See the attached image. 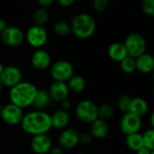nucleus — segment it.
Instances as JSON below:
<instances>
[{"instance_id":"nucleus-1","label":"nucleus","mask_w":154,"mask_h":154,"mask_svg":"<svg viewBox=\"0 0 154 154\" xmlns=\"http://www.w3.org/2000/svg\"><path fill=\"white\" fill-rule=\"evenodd\" d=\"M20 125L25 133L32 136L46 134L51 129V116L45 111L34 110L25 114Z\"/></svg>"},{"instance_id":"nucleus-2","label":"nucleus","mask_w":154,"mask_h":154,"mask_svg":"<svg viewBox=\"0 0 154 154\" xmlns=\"http://www.w3.org/2000/svg\"><path fill=\"white\" fill-rule=\"evenodd\" d=\"M37 90L38 88L34 84L28 81H21L10 88V103L19 106L22 109L32 106Z\"/></svg>"},{"instance_id":"nucleus-3","label":"nucleus","mask_w":154,"mask_h":154,"mask_svg":"<svg viewBox=\"0 0 154 154\" xmlns=\"http://www.w3.org/2000/svg\"><path fill=\"white\" fill-rule=\"evenodd\" d=\"M70 28L71 32L77 38L86 40L95 33L97 23L93 16L86 13H81L72 19Z\"/></svg>"},{"instance_id":"nucleus-4","label":"nucleus","mask_w":154,"mask_h":154,"mask_svg":"<svg viewBox=\"0 0 154 154\" xmlns=\"http://www.w3.org/2000/svg\"><path fill=\"white\" fill-rule=\"evenodd\" d=\"M123 43L125 44L128 56L134 59H136L145 53L147 49L145 39L141 34L136 32H133L127 35Z\"/></svg>"},{"instance_id":"nucleus-5","label":"nucleus","mask_w":154,"mask_h":154,"mask_svg":"<svg viewBox=\"0 0 154 154\" xmlns=\"http://www.w3.org/2000/svg\"><path fill=\"white\" fill-rule=\"evenodd\" d=\"M98 106L89 99H84L79 102L76 106V116L79 121L85 124H91L98 118Z\"/></svg>"},{"instance_id":"nucleus-6","label":"nucleus","mask_w":154,"mask_h":154,"mask_svg":"<svg viewBox=\"0 0 154 154\" xmlns=\"http://www.w3.org/2000/svg\"><path fill=\"white\" fill-rule=\"evenodd\" d=\"M73 75L74 68L72 64L65 60H57L51 68V76L54 81L67 83Z\"/></svg>"},{"instance_id":"nucleus-7","label":"nucleus","mask_w":154,"mask_h":154,"mask_svg":"<svg viewBox=\"0 0 154 154\" xmlns=\"http://www.w3.org/2000/svg\"><path fill=\"white\" fill-rule=\"evenodd\" d=\"M24 37L30 46L36 49H41L47 42L48 33L43 26L34 24L27 30Z\"/></svg>"},{"instance_id":"nucleus-8","label":"nucleus","mask_w":154,"mask_h":154,"mask_svg":"<svg viewBox=\"0 0 154 154\" xmlns=\"http://www.w3.org/2000/svg\"><path fill=\"white\" fill-rule=\"evenodd\" d=\"M23 110L19 106L9 103L2 106L0 116L2 120L8 125H20L23 117Z\"/></svg>"},{"instance_id":"nucleus-9","label":"nucleus","mask_w":154,"mask_h":154,"mask_svg":"<svg viewBox=\"0 0 154 154\" xmlns=\"http://www.w3.org/2000/svg\"><path fill=\"white\" fill-rule=\"evenodd\" d=\"M141 127L142 118L131 112L124 114L120 120V129L125 136L139 133Z\"/></svg>"},{"instance_id":"nucleus-10","label":"nucleus","mask_w":154,"mask_h":154,"mask_svg":"<svg viewBox=\"0 0 154 154\" xmlns=\"http://www.w3.org/2000/svg\"><path fill=\"white\" fill-rule=\"evenodd\" d=\"M22 78L23 74L21 69L14 65H9L4 67L2 73L0 74V82L3 87L11 88L20 83Z\"/></svg>"},{"instance_id":"nucleus-11","label":"nucleus","mask_w":154,"mask_h":154,"mask_svg":"<svg viewBox=\"0 0 154 154\" xmlns=\"http://www.w3.org/2000/svg\"><path fill=\"white\" fill-rule=\"evenodd\" d=\"M1 40L3 43L9 47H16L23 43L24 40L23 32L16 26H7L1 32Z\"/></svg>"},{"instance_id":"nucleus-12","label":"nucleus","mask_w":154,"mask_h":154,"mask_svg":"<svg viewBox=\"0 0 154 154\" xmlns=\"http://www.w3.org/2000/svg\"><path fill=\"white\" fill-rule=\"evenodd\" d=\"M79 143V133L74 128H67L59 136L60 147L63 150H70Z\"/></svg>"},{"instance_id":"nucleus-13","label":"nucleus","mask_w":154,"mask_h":154,"mask_svg":"<svg viewBox=\"0 0 154 154\" xmlns=\"http://www.w3.org/2000/svg\"><path fill=\"white\" fill-rule=\"evenodd\" d=\"M51 148V140L47 134L32 136L31 140V149L34 153L46 154Z\"/></svg>"},{"instance_id":"nucleus-14","label":"nucleus","mask_w":154,"mask_h":154,"mask_svg":"<svg viewBox=\"0 0 154 154\" xmlns=\"http://www.w3.org/2000/svg\"><path fill=\"white\" fill-rule=\"evenodd\" d=\"M48 92L51 97V99L60 103L67 99L69 95V89L68 88L67 83L59 81H53L51 84Z\"/></svg>"},{"instance_id":"nucleus-15","label":"nucleus","mask_w":154,"mask_h":154,"mask_svg":"<svg viewBox=\"0 0 154 154\" xmlns=\"http://www.w3.org/2000/svg\"><path fill=\"white\" fill-rule=\"evenodd\" d=\"M31 63L35 69L44 70L51 65V56L45 50L38 49L32 54Z\"/></svg>"},{"instance_id":"nucleus-16","label":"nucleus","mask_w":154,"mask_h":154,"mask_svg":"<svg viewBox=\"0 0 154 154\" xmlns=\"http://www.w3.org/2000/svg\"><path fill=\"white\" fill-rule=\"evenodd\" d=\"M90 134L96 139H104L109 134V125L106 121L97 118L90 124Z\"/></svg>"},{"instance_id":"nucleus-17","label":"nucleus","mask_w":154,"mask_h":154,"mask_svg":"<svg viewBox=\"0 0 154 154\" xmlns=\"http://www.w3.org/2000/svg\"><path fill=\"white\" fill-rule=\"evenodd\" d=\"M136 70L141 73L148 74L152 72L154 69V60L152 55L149 53H143L135 59Z\"/></svg>"},{"instance_id":"nucleus-18","label":"nucleus","mask_w":154,"mask_h":154,"mask_svg":"<svg viewBox=\"0 0 154 154\" xmlns=\"http://www.w3.org/2000/svg\"><path fill=\"white\" fill-rule=\"evenodd\" d=\"M51 116V128L55 129H64L68 126L69 123V115L67 111L59 109L56 110Z\"/></svg>"},{"instance_id":"nucleus-19","label":"nucleus","mask_w":154,"mask_h":154,"mask_svg":"<svg viewBox=\"0 0 154 154\" xmlns=\"http://www.w3.org/2000/svg\"><path fill=\"white\" fill-rule=\"evenodd\" d=\"M107 53H108L109 58L112 60L117 61V62H121L124 59H125L128 56L125 44L120 42H113L109 46L107 50Z\"/></svg>"},{"instance_id":"nucleus-20","label":"nucleus","mask_w":154,"mask_h":154,"mask_svg":"<svg viewBox=\"0 0 154 154\" xmlns=\"http://www.w3.org/2000/svg\"><path fill=\"white\" fill-rule=\"evenodd\" d=\"M51 100V97L49 95L48 90L40 88L37 90V93H36L34 101L32 103V106L36 110L43 111L46 107L49 106Z\"/></svg>"},{"instance_id":"nucleus-21","label":"nucleus","mask_w":154,"mask_h":154,"mask_svg":"<svg viewBox=\"0 0 154 154\" xmlns=\"http://www.w3.org/2000/svg\"><path fill=\"white\" fill-rule=\"evenodd\" d=\"M148 109H149V106L145 99H143L142 97L133 98L132 106H131V109H130L131 113L134 114L135 116H137L139 117H142L148 113Z\"/></svg>"},{"instance_id":"nucleus-22","label":"nucleus","mask_w":154,"mask_h":154,"mask_svg":"<svg viewBox=\"0 0 154 154\" xmlns=\"http://www.w3.org/2000/svg\"><path fill=\"white\" fill-rule=\"evenodd\" d=\"M67 85L69 91L74 93H81L86 88V81L80 75H73L68 81Z\"/></svg>"},{"instance_id":"nucleus-23","label":"nucleus","mask_w":154,"mask_h":154,"mask_svg":"<svg viewBox=\"0 0 154 154\" xmlns=\"http://www.w3.org/2000/svg\"><path fill=\"white\" fill-rule=\"evenodd\" d=\"M125 144L130 150H132L134 152H137L138 150H140L141 148L143 147L142 134L137 133V134L126 135V137H125Z\"/></svg>"},{"instance_id":"nucleus-24","label":"nucleus","mask_w":154,"mask_h":154,"mask_svg":"<svg viewBox=\"0 0 154 154\" xmlns=\"http://www.w3.org/2000/svg\"><path fill=\"white\" fill-rule=\"evenodd\" d=\"M53 32L56 35L60 37H64L69 35L71 32L70 23H69L65 20H60L57 21L53 24Z\"/></svg>"},{"instance_id":"nucleus-25","label":"nucleus","mask_w":154,"mask_h":154,"mask_svg":"<svg viewBox=\"0 0 154 154\" xmlns=\"http://www.w3.org/2000/svg\"><path fill=\"white\" fill-rule=\"evenodd\" d=\"M32 19H33L36 25L42 26L44 23H47V21L49 19V13L46 10V8L39 7L34 11L33 15H32Z\"/></svg>"},{"instance_id":"nucleus-26","label":"nucleus","mask_w":154,"mask_h":154,"mask_svg":"<svg viewBox=\"0 0 154 154\" xmlns=\"http://www.w3.org/2000/svg\"><path fill=\"white\" fill-rule=\"evenodd\" d=\"M132 101H133V98L130 96L123 95L118 98L117 106L120 109V111H122L124 114L129 113L131 109V106H132Z\"/></svg>"},{"instance_id":"nucleus-27","label":"nucleus","mask_w":154,"mask_h":154,"mask_svg":"<svg viewBox=\"0 0 154 154\" xmlns=\"http://www.w3.org/2000/svg\"><path fill=\"white\" fill-rule=\"evenodd\" d=\"M98 118L102 120L109 119L114 115V107L110 104H103L97 109Z\"/></svg>"},{"instance_id":"nucleus-28","label":"nucleus","mask_w":154,"mask_h":154,"mask_svg":"<svg viewBox=\"0 0 154 154\" xmlns=\"http://www.w3.org/2000/svg\"><path fill=\"white\" fill-rule=\"evenodd\" d=\"M121 69L125 73H133L136 70V64H135V59L127 56L125 59H124L121 62Z\"/></svg>"},{"instance_id":"nucleus-29","label":"nucleus","mask_w":154,"mask_h":154,"mask_svg":"<svg viewBox=\"0 0 154 154\" xmlns=\"http://www.w3.org/2000/svg\"><path fill=\"white\" fill-rule=\"evenodd\" d=\"M143 136V147L149 149L150 151L154 150V130L153 128L148 129L146 132H144Z\"/></svg>"},{"instance_id":"nucleus-30","label":"nucleus","mask_w":154,"mask_h":154,"mask_svg":"<svg viewBox=\"0 0 154 154\" xmlns=\"http://www.w3.org/2000/svg\"><path fill=\"white\" fill-rule=\"evenodd\" d=\"M142 9L146 15L154 16V0H143Z\"/></svg>"},{"instance_id":"nucleus-31","label":"nucleus","mask_w":154,"mask_h":154,"mask_svg":"<svg viewBox=\"0 0 154 154\" xmlns=\"http://www.w3.org/2000/svg\"><path fill=\"white\" fill-rule=\"evenodd\" d=\"M109 2L107 0H94L93 1V9L97 12H104L107 9Z\"/></svg>"},{"instance_id":"nucleus-32","label":"nucleus","mask_w":154,"mask_h":154,"mask_svg":"<svg viewBox=\"0 0 154 154\" xmlns=\"http://www.w3.org/2000/svg\"><path fill=\"white\" fill-rule=\"evenodd\" d=\"M92 140H93V137L89 132H85V133L79 134V143H81L85 145H88V144L91 143Z\"/></svg>"},{"instance_id":"nucleus-33","label":"nucleus","mask_w":154,"mask_h":154,"mask_svg":"<svg viewBox=\"0 0 154 154\" xmlns=\"http://www.w3.org/2000/svg\"><path fill=\"white\" fill-rule=\"evenodd\" d=\"M57 3L59 5H60L62 7H69V6L72 5L75 3V1L74 0H58Z\"/></svg>"},{"instance_id":"nucleus-34","label":"nucleus","mask_w":154,"mask_h":154,"mask_svg":"<svg viewBox=\"0 0 154 154\" xmlns=\"http://www.w3.org/2000/svg\"><path fill=\"white\" fill-rule=\"evenodd\" d=\"M60 105H61V107H62L61 109H62V110H65V111H68L69 109H70V107H71V106H72L71 101L69 100L68 98L65 99V100H63L62 102H60Z\"/></svg>"},{"instance_id":"nucleus-35","label":"nucleus","mask_w":154,"mask_h":154,"mask_svg":"<svg viewBox=\"0 0 154 154\" xmlns=\"http://www.w3.org/2000/svg\"><path fill=\"white\" fill-rule=\"evenodd\" d=\"M37 3H38L42 8H45V7L51 5L53 3V1H52V0H39Z\"/></svg>"},{"instance_id":"nucleus-36","label":"nucleus","mask_w":154,"mask_h":154,"mask_svg":"<svg viewBox=\"0 0 154 154\" xmlns=\"http://www.w3.org/2000/svg\"><path fill=\"white\" fill-rule=\"evenodd\" d=\"M49 154H64L63 150L60 147H53L48 152Z\"/></svg>"},{"instance_id":"nucleus-37","label":"nucleus","mask_w":154,"mask_h":154,"mask_svg":"<svg viewBox=\"0 0 154 154\" xmlns=\"http://www.w3.org/2000/svg\"><path fill=\"white\" fill-rule=\"evenodd\" d=\"M153 151H150L149 149H147V148H145V147H143V148H141L140 150H138L137 152H136V153L137 154H151L152 152Z\"/></svg>"},{"instance_id":"nucleus-38","label":"nucleus","mask_w":154,"mask_h":154,"mask_svg":"<svg viewBox=\"0 0 154 154\" xmlns=\"http://www.w3.org/2000/svg\"><path fill=\"white\" fill-rule=\"evenodd\" d=\"M6 27H7V25H6L5 21L4 19L0 18V33H1V32H3Z\"/></svg>"},{"instance_id":"nucleus-39","label":"nucleus","mask_w":154,"mask_h":154,"mask_svg":"<svg viewBox=\"0 0 154 154\" xmlns=\"http://www.w3.org/2000/svg\"><path fill=\"white\" fill-rule=\"evenodd\" d=\"M153 116H154V114H153V113H152V116H151V125H152V128H153V126H154Z\"/></svg>"},{"instance_id":"nucleus-40","label":"nucleus","mask_w":154,"mask_h":154,"mask_svg":"<svg viewBox=\"0 0 154 154\" xmlns=\"http://www.w3.org/2000/svg\"><path fill=\"white\" fill-rule=\"evenodd\" d=\"M3 69H4V65L0 62V74H1L2 71H3Z\"/></svg>"},{"instance_id":"nucleus-41","label":"nucleus","mask_w":154,"mask_h":154,"mask_svg":"<svg viewBox=\"0 0 154 154\" xmlns=\"http://www.w3.org/2000/svg\"><path fill=\"white\" fill-rule=\"evenodd\" d=\"M2 89H3V85H2V83L0 82V93H1V91H2Z\"/></svg>"},{"instance_id":"nucleus-42","label":"nucleus","mask_w":154,"mask_h":154,"mask_svg":"<svg viewBox=\"0 0 154 154\" xmlns=\"http://www.w3.org/2000/svg\"><path fill=\"white\" fill-rule=\"evenodd\" d=\"M1 110H2V106H1V104H0V113H1Z\"/></svg>"},{"instance_id":"nucleus-43","label":"nucleus","mask_w":154,"mask_h":154,"mask_svg":"<svg viewBox=\"0 0 154 154\" xmlns=\"http://www.w3.org/2000/svg\"><path fill=\"white\" fill-rule=\"evenodd\" d=\"M151 154H154V152H152V153Z\"/></svg>"},{"instance_id":"nucleus-44","label":"nucleus","mask_w":154,"mask_h":154,"mask_svg":"<svg viewBox=\"0 0 154 154\" xmlns=\"http://www.w3.org/2000/svg\"><path fill=\"white\" fill-rule=\"evenodd\" d=\"M77 154H84V153H77Z\"/></svg>"}]
</instances>
